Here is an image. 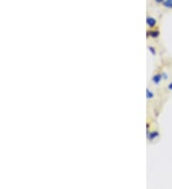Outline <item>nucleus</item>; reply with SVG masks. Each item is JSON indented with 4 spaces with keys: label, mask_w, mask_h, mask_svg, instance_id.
<instances>
[{
    "label": "nucleus",
    "mask_w": 172,
    "mask_h": 189,
    "mask_svg": "<svg viewBox=\"0 0 172 189\" xmlns=\"http://www.w3.org/2000/svg\"><path fill=\"white\" fill-rule=\"evenodd\" d=\"M163 6L169 9H172V0H165L163 1Z\"/></svg>",
    "instance_id": "39448f33"
},
{
    "label": "nucleus",
    "mask_w": 172,
    "mask_h": 189,
    "mask_svg": "<svg viewBox=\"0 0 172 189\" xmlns=\"http://www.w3.org/2000/svg\"><path fill=\"white\" fill-rule=\"evenodd\" d=\"M146 34H147V36H151L153 38H155V37L159 36L160 32H159V31H148Z\"/></svg>",
    "instance_id": "7ed1b4c3"
},
{
    "label": "nucleus",
    "mask_w": 172,
    "mask_h": 189,
    "mask_svg": "<svg viewBox=\"0 0 172 189\" xmlns=\"http://www.w3.org/2000/svg\"><path fill=\"white\" fill-rule=\"evenodd\" d=\"M146 24L150 27V28H153V27L156 25V20H155V18H153V17H147Z\"/></svg>",
    "instance_id": "f257e3e1"
},
{
    "label": "nucleus",
    "mask_w": 172,
    "mask_h": 189,
    "mask_svg": "<svg viewBox=\"0 0 172 189\" xmlns=\"http://www.w3.org/2000/svg\"><path fill=\"white\" fill-rule=\"evenodd\" d=\"M148 49H149V51L151 52V54H153V56H155V54H156V52H155V49L153 48V47H149Z\"/></svg>",
    "instance_id": "0eeeda50"
},
{
    "label": "nucleus",
    "mask_w": 172,
    "mask_h": 189,
    "mask_svg": "<svg viewBox=\"0 0 172 189\" xmlns=\"http://www.w3.org/2000/svg\"><path fill=\"white\" fill-rule=\"evenodd\" d=\"M162 78H163V79H166V78H167V75H166L165 73H163V75H162Z\"/></svg>",
    "instance_id": "6e6552de"
},
{
    "label": "nucleus",
    "mask_w": 172,
    "mask_h": 189,
    "mask_svg": "<svg viewBox=\"0 0 172 189\" xmlns=\"http://www.w3.org/2000/svg\"><path fill=\"white\" fill-rule=\"evenodd\" d=\"M168 90H171L172 91V82H170V83L168 84Z\"/></svg>",
    "instance_id": "1a4fd4ad"
},
{
    "label": "nucleus",
    "mask_w": 172,
    "mask_h": 189,
    "mask_svg": "<svg viewBox=\"0 0 172 189\" xmlns=\"http://www.w3.org/2000/svg\"><path fill=\"white\" fill-rule=\"evenodd\" d=\"M156 2H158V3H162V2H163L165 0H155Z\"/></svg>",
    "instance_id": "9d476101"
},
{
    "label": "nucleus",
    "mask_w": 172,
    "mask_h": 189,
    "mask_svg": "<svg viewBox=\"0 0 172 189\" xmlns=\"http://www.w3.org/2000/svg\"><path fill=\"white\" fill-rule=\"evenodd\" d=\"M161 80H162V75H155V76H153V78H152L153 83L159 84Z\"/></svg>",
    "instance_id": "f03ea898"
},
{
    "label": "nucleus",
    "mask_w": 172,
    "mask_h": 189,
    "mask_svg": "<svg viewBox=\"0 0 172 189\" xmlns=\"http://www.w3.org/2000/svg\"><path fill=\"white\" fill-rule=\"evenodd\" d=\"M159 136V133L158 132H152V133H147V137H148L149 141H153L154 139H156L157 137Z\"/></svg>",
    "instance_id": "20e7f679"
},
{
    "label": "nucleus",
    "mask_w": 172,
    "mask_h": 189,
    "mask_svg": "<svg viewBox=\"0 0 172 189\" xmlns=\"http://www.w3.org/2000/svg\"><path fill=\"white\" fill-rule=\"evenodd\" d=\"M146 97H147V98H153V97H154L153 93L150 91L149 89H146Z\"/></svg>",
    "instance_id": "423d86ee"
}]
</instances>
